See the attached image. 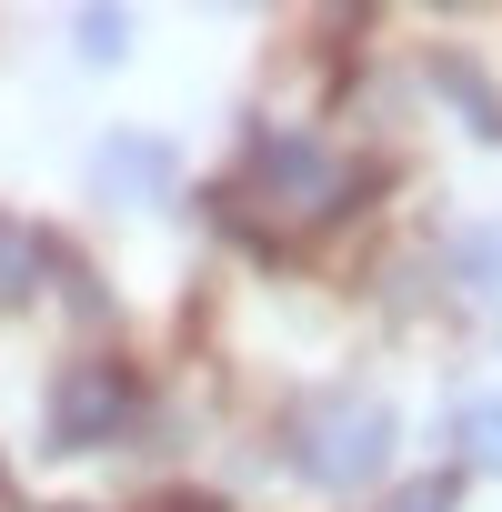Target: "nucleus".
Here are the masks:
<instances>
[{"label": "nucleus", "mask_w": 502, "mask_h": 512, "mask_svg": "<svg viewBox=\"0 0 502 512\" xmlns=\"http://www.w3.org/2000/svg\"><path fill=\"white\" fill-rule=\"evenodd\" d=\"M442 91H452V111H462V121H472L482 141H502V101H492V91H482V81H472L462 61H442Z\"/></svg>", "instance_id": "423d86ee"}, {"label": "nucleus", "mask_w": 502, "mask_h": 512, "mask_svg": "<svg viewBox=\"0 0 502 512\" xmlns=\"http://www.w3.org/2000/svg\"><path fill=\"white\" fill-rule=\"evenodd\" d=\"M121 41H131V21H121V11H81V51H91V61H111Z\"/></svg>", "instance_id": "1a4fd4ad"}, {"label": "nucleus", "mask_w": 502, "mask_h": 512, "mask_svg": "<svg viewBox=\"0 0 502 512\" xmlns=\"http://www.w3.org/2000/svg\"><path fill=\"white\" fill-rule=\"evenodd\" d=\"M151 512H221V502H211V492H161Z\"/></svg>", "instance_id": "9d476101"}, {"label": "nucleus", "mask_w": 502, "mask_h": 512, "mask_svg": "<svg viewBox=\"0 0 502 512\" xmlns=\"http://www.w3.org/2000/svg\"><path fill=\"white\" fill-rule=\"evenodd\" d=\"M131 412H141V382H131L121 362H81V372L51 392V422H41V432H51L61 452H91V442H111Z\"/></svg>", "instance_id": "7ed1b4c3"}, {"label": "nucleus", "mask_w": 502, "mask_h": 512, "mask_svg": "<svg viewBox=\"0 0 502 512\" xmlns=\"http://www.w3.org/2000/svg\"><path fill=\"white\" fill-rule=\"evenodd\" d=\"M101 191L111 201H161L171 191V151L161 141H101Z\"/></svg>", "instance_id": "20e7f679"}, {"label": "nucleus", "mask_w": 502, "mask_h": 512, "mask_svg": "<svg viewBox=\"0 0 502 512\" xmlns=\"http://www.w3.org/2000/svg\"><path fill=\"white\" fill-rule=\"evenodd\" d=\"M452 442H462V462H472V472H502V392H482V402L462 412V432H452Z\"/></svg>", "instance_id": "39448f33"}, {"label": "nucleus", "mask_w": 502, "mask_h": 512, "mask_svg": "<svg viewBox=\"0 0 502 512\" xmlns=\"http://www.w3.org/2000/svg\"><path fill=\"white\" fill-rule=\"evenodd\" d=\"M452 502H462V482H452V472H412L382 512H452Z\"/></svg>", "instance_id": "6e6552de"}, {"label": "nucleus", "mask_w": 502, "mask_h": 512, "mask_svg": "<svg viewBox=\"0 0 502 512\" xmlns=\"http://www.w3.org/2000/svg\"><path fill=\"white\" fill-rule=\"evenodd\" d=\"M292 462H302L322 492H352V482H372V472L392 462V412H382L372 392H322V402L292 412Z\"/></svg>", "instance_id": "f03ea898"}, {"label": "nucleus", "mask_w": 502, "mask_h": 512, "mask_svg": "<svg viewBox=\"0 0 502 512\" xmlns=\"http://www.w3.org/2000/svg\"><path fill=\"white\" fill-rule=\"evenodd\" d=\"M362 201V161L322 151V141H262L241 161V181L221 191V221H241L251 241L272 231H312V221H342Z\"/></svg>", "instance_id": "f257e3e1"}, {"label": "nucleus", "mask_w": 502, "mask_h": 512, "mask_svg": "<svg viewBox=\"0 0 502 512\" xmlns=\"http://www.w3.org/2000/svg\"><path fill=\"white\" fill-rule=\"evenodd\" d=\"M31 282H41V241H31L21 221H0V302L31 292Z\"/></svg>", "instance_id": "0eeeda50"}]
</instances>
